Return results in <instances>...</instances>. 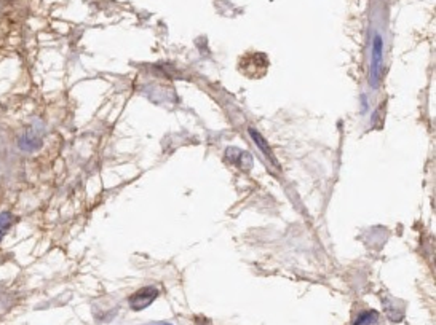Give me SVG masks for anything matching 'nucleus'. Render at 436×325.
Wrapping results in <instances>:
<instances>
[{"label": "nucleus", "instance_id": "obj_5", "mask_svg": "<svg viewBox=\"0 0 436 325\" xmlns=\"http://www.w3.org/2000/svg\"><path fill=\"white\" fill-rule=\"evenodd\" d=\"M377 322H379V312L371 309V311H364L359 314L355 319L353 325H377Z\"/></svg>", "mask_w": 436, "mask_h": 325}, {"label": "nucleus", "instance_id": "obj_6", "mask_svg": "<svg viewBox=\"0 0 436 325\" xmlns=\"http://www.w3.org/2000/svg\"><path fill=\"white\" fill-rule=\"evenodd\" d=\"M15 223V217L12 212H2L0 214V239L8 233V230L12 228V225Z\"/></svg>", "mask_w": 436, "mask_h": 325}, {"label": "nucleus", "instance_id": "obj_4", "mask_svg": "<svg viewBox=\"0 0 436 325\" xmlns=\"http://www.w3.org/2000/svg\"><path fill=\"white\" fill-rule=\"evenodd\" d=\"M248 133H249V136H251L253 142L259 147V150L262 151V153L270 159L272 165L277 166V159H275L274 153H272V150H270V147H269V144H267V140H265L262 136H260V133H259V131H256L254 128H249V129H248Z\"/></svg>", "mask_w": 436, "mask_h": 325}, {"label": "nucleus", "instance_id": "obj_7", "mask_svg": "<svg viewBox=\"0 0 436 325\" xmlns=\"http://www.w3.org/2000/svg\"><path fill=\"white\" fill-rule=\"evenodd\" d=\"M147 325H171L168 322H154V323H147Z\"/></svg>", "mask_w": 436, "mask_h": 325}, {"label": "nucleus", "instance_id": "obj_2", "mask_svg": "<svg viewBox=\"0 0 436 325\" xmlns=\"http://www.w3.org/2000/svg\"><path fill=\"white\" fill-rule=\"evenodd\" d=\"M157 298H158V290L155 287H144L135 292V294L128 298V303H129V306H131V309L141 311L150 306Z\"/></svg>", "mask_w": 436, "mask_h": 325}, {"label": "nucleus", "instance_id": "obj_3", "mask_svg": "<svg viewBox=\"0 0 436 325\" xmlns=\"http://www.w3.org/2000/svg\"><path fill=\"white\" fill-rule=\"evenodd\" d=\"M19 147L24 151H36L42 147V136L37 128L26 129V133L19 137Z\"/></svg>", "mask_w": 436, "mask_h": 325}, {"label": "nucleus", "instance_id": "obj_1", "mask_svg": "<svg viewBox=\"0 0 436 325\" xmlns=\"http://www.w3.org/2000/svg\"><path fill=\"white\" fill-rule=\"evenodd\" d=\"M382 62H384V40L379 34H376L373 40V54H371V66H369L371 69L369 82L373 85V88H377V85H379Z\"/></svg>", "mask_w": 436, "mask_h": 325}]
</instances>
